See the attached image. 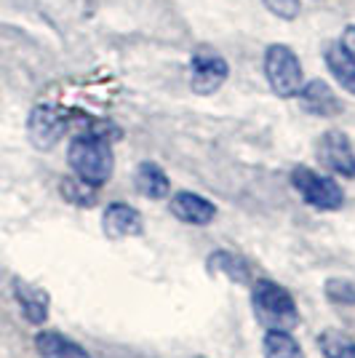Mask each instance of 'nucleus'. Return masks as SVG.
<instances>
[{
    "label": "nucleus",
    "instance_id": "423d86ee",
    "mask_svg": "<svg viewBox=\"0 0 355 358\" xmlns=\"http://www.w3.org/2000/svg\"><path fill=\"white\" fill-rule=\"evenodd\" d=\"M318 161L328 171L340 174V177H347V179L355 177L353 145H350V139L342 134V131H326L321 136V142H318Z\"/></svg>",
    "mask_w": 355,
    "mask_h": 358
},
{
    "label": "nucleus",
    "instance_id": "aec40b11",
    "mask_svg": "<svg viewBox=\"0 0 355 358\" xmlns=\"http://www.w3.org/2000/svg\"><path fill=\"white\" fill-rule=\"evenodd\" d=\"M262 3H265V8H270L273 14L286 19V22L296 19L299 11H302V3L299 0H262Z\"/></svg>",
    "mask_w": 355,
    "mask_h": 358
},
{
    "label": "nucleus",
    "instance_id": "1a4fd4ad",
    "mask_svg": "<svg viewBox=\"0 0 355 358\" xmlns=\"http://www.w3.org/2000/svg\"><path fill=\"white\" fill-rule=\"evenodd\" d=\"M102 227L110 238H131V236H142L145 222H142V214L129 203H110L102 214Z\"/></svg>",
    "mask_w": 355,
    "mask_h": 358
},
{
    "label": "nucleus",
    "instance_id": "20e7f679",
    "mask_svg": "<svg viewBox=\"0 0 355 358\" xmlns=\"http://www.w3.org/2000/svg\"><path fill=\"white\" fill-rule=\"evenodd\" d=\"M291 185H294L296 193L302 195V201L315 206V209L334 211L342 209V203H345V193H342L340 185L331 177L307 169V166H296L291 171Z\"/></svg>",
    "mask_w": 355,
    "mask_h": 358
},
{
    "label": "nucleus",
    "instance_id": "f8f14e48",
    "mask_svg": "<svg viewBox=\"0 0 355 358\" xmlns=\"http://www.w3.org/2000/svg\"><path fill=\"white\" fill-rule=\"evenodd\" d=\"M35 348H38L41 358H91L89 350H86L83 345L73 343V340L64 337L61 331H51V329L38 331Z\"/></svg>",
    "mask_w": 355,
    "mask_h": 358
},
{
    "label": "nucleus",
    "instance_id": "412c9836",
    "mask_svg": "<svg viewBox=\"0 0 355 358\" xmlns=\"http://www.w3.org/2000/svg\"><path fill=\"white\" fill-rule=\"evenodd\" d=\"M342 43L347 45V48L355 54V27H347V30H345V35H342Z\"/></svg>",
    "mask_w": 355,
    "mask_h": 358
},
{
    "label": "nucleus",
    "instance_id": "dca6fc26",
    "mask_svg": "<svg viewBox=\"0 0 355 358\" xmlns=\"http://www.w3.org/2000/svg\"><path fill=\"white\" fill-rule=\"evenodd\" d=\"M208 270L211 273H222L227 275L230 281H236V284H249V275H252V270H249V262L246 259H240L238 254H227V252H214L208 257Z\"/></svg>",
    "mask_w": 355,
    "mask_h": 358
},
{
    "label": "nucleus",
    "instance_id": "6ab92c4d",
    "mask_svg": "<svg viewBox=\"0 0 355 358\" xmlns=\"http://www.w3.org/2000/svg\"><path fill=\"white\" fill-rule=\"evenodd\" d=\"M326 297L337 305H355V284L345 278H331L326 284Z\"/></svg>",
    "mask_w": 355,
    "mask_h": 358
},
{
    "label": "nucleus",
    "instance_id": "ddd939ff",
    "mask_svg": "<svg viewBox=\"0 0 355 358\" xmlns=\"http://www.w3.org/2000/svg\"><path fill=\"white\" fill-rule=\"evenodd\" d=\"M14 297L30 324H38V327L45 324V318H48V294H45L43 289L24 284V281H16Z\"/></svg>",
    "mask_w": 355,
    "mask_h": 358
},
{
    "label": "nucleus",
    "instance_id": "9b49d317",
    "mask_svg": "<svg viewBox=\"0 0 355 358\" xmlns=\"http://www.w3.org/2000/svg\"><path fill=\"white\" fill-rule=\"evenodd\" d=\"M324 59L328 73L334 75V80L340 83L345 91L355 94V54L342 43H328L324 48Z\"/></svg>",
    "mask_w": 355,
    "mask_h": 358
},
{
    "label": "nucleus",
    "instance_id": "6e6552de",
    "mask_svg": "<svg viewBox=\"0 0 355 358\" xmlns=\"http://www.w3.org/2000/svg\"><path fill=\"white\" fill-rule=\"evenodd\" d=\"M299 102L302 107L312 113V115H321V118H334V115H340L342 113V102L340 96L331 91V86L326 83V80H310V83H302V89H299Z\"/></svg>",
    "mask_w": 355,
    "mask_h": 358
},
{
    "label": "nucleus",
    "instance_id": "9d476101",
    "mask_svg": "<svg viewBox=\"0 0 355 358\" xmlns=\"http://www.w3.org/2000/svg\"><path fill=\"white\" fill-rule=\"evenodd\" d=\"M171 214L177 217L179 222L187 224H208L214 217H217V206L198 193H190V190H182L171 198Z\"/></svg>",
    "mask_w": 355,
    "mask_h": 358
},
{
    "label": "nucleus",
    "instance_id": "2eb2a0df",
    "mask_svg": "<svg viewBox=\"0 0 355 358\" xmlns=\"http://www.w3.org/2000/svg\"><path fill=\"white\" fill-rule=\"evenodd\" d=\"M262 345H265V358H305L296 337L283 329H267Z\"/></svg>",
    "mask_w": 355,
    "mask_h": 358
},
{
    "label": "nucleus",
    "instance_id": "f3484780",
    "mask_svg": "<svg viewBox=\"0 0 355 358\" xmlns=\"http://www.w3.org/2000/svg\"><path fill=\"white\" fill-rule=\"evenodd\" d=\"M318 348L324 358H355V340L342 334L337 329H326L318 337Z\"/></svg>",
    "mask_w": 355,
    "mask_h": 358
},
{
    "label": "nucleus",
    "instance_id": "0eeeda50",
    "mask_svg": "<svg viewBox=\"0 0 355 358\" xmlns=\"http://www.w3.org/2000/svg\"><path fill=\"white\" fill-rule=\"evenodd\" d=\"M230 75V67L217 54H195L190 62V83L195 94H214L222 89V83Z\"/></svg>",
    "mask_w": 355,
    "mask_h": 358
},
{
    "label": "nucleus",
    "instance_id": "39448f33",
    "mask_svg": "<svg viewBox=\"0 0 355 358\" xmlns=\"http://www.w3.org/2000/svg\"><path fill=\"white\" fill-rule=\"evenodd\" d=\"M70 129V113L59 105H38L27 118V136L38 150H51Z\"/></svg>",
    "mask_w": 355,
    "mask_h": 358
},
{
    "label": "nucleus",
    "instance_id": "7ed1b4c3",
    "mask_svg": "<svg viewBox=\"0 0 355 358\" xmlns=\"http://www.w3.org/2000/svg\"><path fill=\"white\" fill-rule=\"evenodd\" d=\"M265 78H267V83H270V89L275 91L278 96H283V99L296 96L299 89H302V83H305L299 57H296L289 45H283V43L267 45Z\"/></svg>",
    "mask_w": 355,
    "mask_h": 358
},
{
    "label": "nucleus",
    "instance_id": "f03ea898",
    "mask_svg": "<svg viewBox=\"0 0 355 358\" xmlns=\"http://www.w3.org/2000/svg\"><path fill=\"white\" fill-rule=\"evenodd\" d=\"M252 302L259 324L267 329H283V331H289L299 321L294 297L289 294V289H283L275 281H256L252 286Z\"/></svg>",
    "mask_w": 355,
    "mask_h": 358
},
{
    "label": "nucleus",
    "instance_id": "a211bd4d",
    "mask_svg": "<svg viewBox=\"0 0 355 358\" xmlns=\"http://www.w3.org/2000/svg\"><path fill=\"white\" fill-rule=\"evenodd\" d=\"M61 195L73 203V206H94L96 203V185H91L80 177H64L61 179Z\"/></svg>",
    "mask_w": 355,
    "mask_h": 358
},
{
    "label": "nucleus",
    "instance_id": "4468645a",
    "mask_svg": "<svg viewBox=\"0 0 355 358\" xmlns=\"http://www.w3.org/2000/svg\"><path fill=\"white\" fill-rule=\"evenodd\" d=\"M133 182H136V190L142 195H147L150 201H161L171 190V182L166 177V171L158 164H152V161H145V164L136 166Z\"/></svg>",
    "mask_w": 355,
    "mask_h": 358
},
{
    "label": "nucleus",
    "instance_id": "f257e3e1",
    "mask_svg": "<svg viewBox=\"0 0 355 358\" xmlns=\"http://www.w3.org/2000/svg\"><path fill=\"white\" fill-rule=\"evenodd\" d=\"M67 161H70L75 177L86 179L96 187H102L104 182L113 177V166H115L113 148L99 131H80L75 136L67 150Z\"/></svg>",
    "mask_w": 355,
    "mask_h": 358
}]
</instances>
